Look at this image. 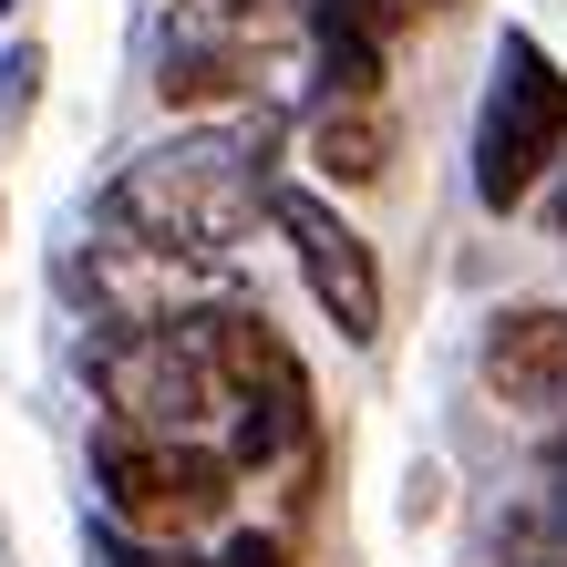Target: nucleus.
<instances>
[{"instance_id":"20e7f679","label":"nucleus","mask_w":567,"mask_h":567,"mask_svg":"<svg viewBox=\"0 0 567 567\" xmlns=\"http://www.w3.org/2000/svg\"><path fill=\"white\" fill-rule=\"evenodd\" d=\"M557 145H567V73L547 62L537 31H506L495 42L485 114H475V196L485 207H526Z\"/></svg>"},{"instance_id":"7ed1b4c3","label":"nucleus","mask_w":567,"mask_h":567,"mask_svg":"<svg viewBox=\"0 0 567 567\" xmlns=\"http://www.w3.org/2000/svg\"><path fill=\"white\" fill-rule=\"evenodd\" d=\"M93 485H104L114 526H135V537H186V526H207L227 506L238 464H227L217 444H196V433L104 423V433H93Z\"/></svg>"},{"instance_id":"f8f14e48","label":"nucleus","mask_w":567,"mask_h":567,"mask_svg":"<svg viewBox=\"0 0 567 567\" xmlns=\"http://www.w3.org/2000/svg\"><path fill=\"white\" fill-rule=\"evenodd\" d=\"M506 567H567V557H537V547H526V537H516V547H506Z\"/></svg>"},{"instance_id":"9b49d317","label":"nucleus","mask_w":567,"mask_h":567,"mask_svg":"<svg viewBox=\"0 0 567 567\" xmlns=\"http://www.w3.org/2000/svg\"><path fill=\"white\" fill-rule=\"evenodd\" d=\"M217 567H289V547H279V537H227Z\"/></svg>"},{"instance_id":"4468645a","label":"nucleus","mask_w":567,"mask_h":567,"mask_svg":"<svg viewBox=\"0 0 567 567\" xmlns=\"http://www.w3.org/2000/svg\"><path fill=\"white\" fill-rule=\"evenodd\" d=\"M557 526H567V454H557Z\"/></svg>"},{"instance_id":"f03ea898","label":"nucleus","mask_w":567,"mask_h":567,"mask_svg":"<svg viewBox=\"0 0 567 567\" xmlns=\"http://www.w3.org/2000/svg\"><path fill=\"white\" fill-rule=\"evenodd\" d=\"M186 361L207 372V392L238 423H227V464H279L299 454V433H310V372H299V351L279 341L258 310H186L176 320Z\"/></svg>"},{"instance_id":"2eb2a0df","label":"nucleus","mask_w":567,"mask_h":567,"mask_svg":"<svg viewBox=\"0 0 567 567\" xmlns=\"http://www.w3.org/2000/svg\"><path fill=\"white\" fill-rule=\"evenodd\" d=\"M413 11H454V0H413Z\"/></svg>"},{"instance_id":"f3484780","label":"nucleus","mask_w":567,"mask_h":567,"mask_svg":"<svg viewBox=\"0 0 567 567\" xmlns=\"http://www.w3.org/2000/svg\"><path fill=\"white\" fill-rule=\"evenodd\" d=\"M361 11H382V0H361Z\"/></svg>"},{"instance_id":"0eeeda50","label":"nucleus","mask_w":567,"mask_h":567,"mask_svg":"<svg viewBox=\"0 0 567 567\" xmlns=\"http://www.w3.org/2000/svg\"><path fill=\"white\" fill-rule=\"evenodd\" d=\"M485 382L506 392V403H526V413L567 403V310H495Z\"/></svg>"},{"instance_id":"f257e3e1","label":"nucleus","mask_w":567,"mask_h":567,"mask_svg":"<svg viewBox=\"0 0 567 567\" xmlns=\"http://www.w3.org/2000/svg\"><path fill=\"white\" fill-rule=\"evenodd\" d=\"M269 155H279V124H207L186 145H155L135 155L124 176L104 186V217L135 227L155 258H217L248 238V217L269 207Z\"/></svg>"},{"instance_id":"9d476101","label":"nucleus","mask_w":567,"mask_h":567,"mask_svg":"<svg viewBox=\"0 0 567 567\" xmlns=\"http://www.w3.org/2000/svg\"><path fill=\"white\" fill-rule=\"evenodd\" d=\"M31 83H42V52H31V42H21L11 62H0V124H11V114L31 104Z\"/></svg>"},{"instance_id":"dca6fc26","label":"nucleus","mask_w":567,"mask_h":567,"mask_svg":"<svg viewBox=\"0 0 567 567\" xmlns=\"http://www.w3.org/2000/svg\"><path fill=\"white\" fill-rule=\"evenodd\" d=\"M11 11H21V0H0V21H11Z\"/></svg>"},{"instance_id":"6e6552de","label":"nucleus","mask_w":567,"mask_h":567,"mask_svg":"<svg viewBox=\"0 0 567 567\" xmlns=\"http://www.w3.org/2000/svg\"><path fill=\"white\" fill-rule=\"evenodd\" d=\"M310 165H320L330 186H382V165H392L382 104H320L310 114Z\"/></svg>"},{"instance_id":"423d86ee","label":"nucleus","mask_w":567,"mask_h":567,"mask_svg":"<svg viewBox=\"0 0 567 567\" xmlns=\"http://www.w3.org/2000/svg\"><path fill=\"white\" fill-rule=\"evenodd\" d=\"M93 382H104V403L124 423H145V433H186L217 403L176 330H104V341H93Z\"/></svg>"},{"instance_id":"39448f33","label":"nucleus","mask_w":567,"mask_h":567,"mask_svg":"<svg viewBox=\"0 0 567 567\" xmlns=\"http://www.w3.org/2000/svg\"><path fill=\"white\" fill-rule=\"evenodd\" d=\"M269 217L299 248V279L320 289V310L341 320V341H372L382 330V269H372V248H361V227L330 207L320 186H269Z\"/></svg>"},{"instance_id":"1a4fd4ad","label":"nucleus","mask_w":567,"mask_h":567,"mask_svg":"<svg viewBox=\"0 0 567 567\" xmlns=\"http://www.w3.org/2000/svg\"><path fill=\"white\" fill-rule=\"evenodd\" d=\"M248 83H258V52H248V42H196V31L165 52V73H155V93H165L176 114H196V104H238Z\"/></svg>"},{"instance_id":"ddd939ff","label":"nucleus","mask_w":567,"mask_h":567,"mask_svg":"<svg viewBox=\"0 0 567 567\" xmlns=\"http://www.w3.org/2000/svg\"><path fill=\"white\" fill-rule=\"evenodd\" d=\"M547 217H557V227H567V176H557V186H547Z\"/></svg>"}]
</instances>
